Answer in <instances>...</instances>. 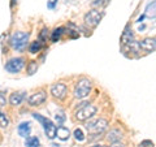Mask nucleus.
<instances>
[{"label": "nucleus", "instance_id": "obj_1", "mask_svg": "<svg viewBox=\"0 0 156 147\" xmlns=\"http://www.w3.org/2000/svg\"><path fill=\"white\" fill-rule=\"evenodd\" d=\"M107 128H108V121H107L105 119H98L95 121L89 122V124L86 125V129H87V131H89V134L95 135V137H98L99 134H103L107 130Z\"/></svg>", "mask_w": 156, "mask_h": 147}, {"label": "nucleus", "instance_id": "obj_2", "mask_svg": "<svg viewBox=\"0 0 156 147\" xmlns=\"http://www.w3.org/2000/svg\"><path fill=\"white\" fill-rule=\"evenodd\" d=\"M33 117L35 120H38L43 125V128H44V133L48 137V139L56 138V129H57V126L53 124V122L50 119H47V117H43V116H41L39 113H33Z\"/></svg>", "mask_w": 156, "mask_h": 147}, {"label": "nucleus", "instance_id": "obj_3", "mask_svg": "<svg viewBox=\"0 0 156 147\" xmlns=\"http://www.w3.org/2000/svg\"><path fill=\"white\" fill-rule=\"evenodd\" d=\"M27 41H29V33L16 31V33H13V35L11 37V46L16 51H22V50H25Z\"/></svg>", "mask_w": 156, "mask_h": 147}, {"label": "nucleus", "instance_id": "obj_4", "mask_svg": "<svg viewBox=\"0 0 156 147\" xmlns=\"http://www.w3.org/2000/svg\"><path fill=\"white\" fill-rule=\"evenodd\" d=\"M91 87H92V85H91L90 80H87V78H81L76 85L74 96L77 98V99H83V98H86L90 94Z\"/></svg>", "mask_w": 156, "mask_h": 147}, {"label": "nucleus", "instance_id": "obj_5", "mask_svg": "<svg viewBox=\"0 0 156 147\" xmlns=\"http://www.w3.org/2000/svg\"><path fill=\"white\" fill-rule=\"evenodd\" d=\"M96 107L92 106V104H89V103H85L83 107H81L80 109L76 112V119L78 121H86L91 119L92 116L96 115Z\"/></svg>", "mask_w": 156, "mask_h": 147}, {"label": "nucleus", "instance_id": "obj_6", "mask_svg": "<svg viewBox=\"0 0 156 147\" xmlns=\"http://www.w3.org/2000/svg\"><path fill=\"white\" fill-rule=\"evenodd\" d=\"M101 17H103V14L98 11V9H91V11H89V12L85 14L83 21H85V23L89 27L94 29V27H96L98 25H99Z\"/></svg>", "mask_w": 156, "mask_h": 147}, {"label": "nucleus", "instance_id": "obj_7", "mask_svg": "<svg viewBox=\"0 0 156 147\" xmlns=\"http://www.w3.org/2000/svg\"><path fill=\"white\" fill-rule=\"evenodd\" d=\"M23 66H25V60L22 57H14L5 64V70L9 73H20L23 69Z\"/></svg>", "mask_w": 156, "mask_h": 147}, {"label": "nucleus", "instance_id": "obj_8", "mask_svg": "<svg viewBox=\"0 0 156 147\" xmlns=\"http://www.w3.org/2000/svg\"><path fill=\"white\" fill-rule=\"evenodd\" d=\"M66 85L64 83H55V85L51 86V94L57 98V99H64L65 95H66Z\"/></svg>", "mask_w": 156, "mask_h": 147}, {"label": "nucleus", "instance_id": "obj_9", "mask_svg": "<svg viewBox=\"0 0 156 147\" xmlns=\"http://www.w3.org/2000/svg\"><path fill=\"white\" fill-rule=\"evenodd\" d=\"M46 98H47V95H46L44 91H38V92H35V94H33V95L29 96L27 102H29V104H30V106L35 107V106L43 104V103L46 102Z\"/></svg>", "mask_w": 156, "mask_h": 147}, {"label": "nucleus", "instance_id": "obj_10", "mask_svg": "<svg viewBox=\"0 0 156 147\" xmlns=\"http://www.w3.org/2000/svg\"><path fill=\"white\" fill-rule=\"evenodd\" d=\"M139 48H142L146 52H154L156 48V41L155 38H146L139 43Z\"/></svg>", "mask_w": 156, "mask_h": 147}, {"label": "nucleus", "instance_id": "obj_11", "mask_svg": "<svg viewBox=\"0 0 156 147\" xmlns=\"http://www.w3.org/2000/svg\"><path fill=\"white\" fill-rule=\"evenodd\" d=\"M23 98H25L23 92H13V94H11V96H9V103H11L12 106H20L22 103Z\"/></svg>", "mask_w": 156, "mask_h": 147}, {"label": "nucleus", "instance_id": "obj_12", "mask_svg": "<svg viewBox=\"0 0 156 147\" xmlns=\"http://www.w3.org/2000/svg\"><path fill=\"white\" fill-rule=\"evenodd\" d=\"M30 131H31L30 122H22V124L18 125V134L21 137H29Z\"/></svg>", "mask_w": 156, "mask_h": 147}, {"label": "nucleus", "instance_id": "obj_13", "mask_svg": "<svg viewBox=\"0 0 156 147\" xmlns=\"http://www.w3.org/2000/svg\"><path fill=\"white\" fill-rule=\"evenodd\" d=\"M70 135V131L68 128H64V126H58V128L56 129V137H58L61 141H66L68 138H69Z\"/></svg>", "mask_w": 156, "mask_h": 147}, {"label": "nucleus", "instance_id": "obj_14", "mask_svg": "<svg viewBox=\"0 0 156 147\" xmlns=\"http://www.w3.org/2000/svg\"><path fill=\"white\" fill-rule=\"evenodd\" d=\"M121 138H122V133H121L119 129H112L108 133V135H107V139H108L109 142H117Z\"/></svg>", "mask_w": 156, "mask_h": 147}, {"label": "nucleus", "instance_id": "obj_15", "mask_svg": "<svg viewBox=\"0 0 156 147\" xmlns=\"http://www.w3.org/2000/svg\"><path fill=\"white\" fill-rule=\"evenodd\" d=\"M26 147H39L41 142L37 137H26V142H25Z\"/></svg>", "mask_w": 156, "mask_h": 147}, {"label": "nucleus", "instance_id": "obj_16", "mask_svg": "<svg viewBox=\"0 0 156 147\" xmlns=\"http://www.w3.org/2000/svg\"><path fill=\"white\" fill-rule=\"evenodd\" d=\"M133 41V34H131V30L129 31V29H126L125 33L122 34V37H121V43L122 45H128Z\"/></svg>", "mask_w": 156, "mask_h": 147}, {"label": "nucleus", "instance_id": "obj_17", "mask_svg": "<svg viewBox=\"0 0 156 147\" xmlns=\"http://www.w3.org/2000/svg\"><path fill=\"white\" fill-rule=\"evenodd\" d=\"M41 48H42V42H39V41H35V42H33L30 47H29V51H30L31 53H37L41 51Z\"/></svg>", "mask_w": 156, "mask_h": 147}, {"label": "nucleus", "instance_id": "obj_18", "mask_svg": "<svg viewBox=\"0 0 156 147\" xmlns=\"http://www.w3.org/2000/svg\"><path fill=\"white\" fill-rule=\"evenodd\" d=\"M37 70H38L37 61H30V63H29V65H27V74L33 76L34 73H37Z\"/></svg>", "mask_w": 156, "mask_h": 147}, {"label": "nucleus", "instance_id": "obj_19", "mask_svg": "<svg viewBox=\"0 0 156 147\" xmlns=\"http://www.w3.org/2000/svg\"><path fill=\"white\" fill-rule=\"evenodd\" d=\"M62 33H64V29H62V27L55 29V30H53V33H52V37H51L52 42H57L58 39H60V37H61V34H62Z\"/></svg>", "mask_w": 156, "mask_h": 147}, {"label": "nucleus", "instance_id": "obj_20", "mask_svg": "<svg viewBox=\"0 0 156 147\" xmlns=\"http://www.w3.org/2000/svg\"><path fill=\"white\" fill-rule=\"evenodd\" d=\"M155 5H156V3L152 2L151 4H148V7H147V11H146V14L150 17H152L155 18Z\"/></svg>", "mask_w": 156, "mask_h": 147}, {"label": "nucleus", "instance_id": "obj_21", "mask_svg": "<svg viewBox=\"0 0 156 147\" xmlns=\"http://www.w3.org/2000/svg\"><path fill=\"white\" fill-rule=\"evenodd\" d=\"M8 125H9V119L4 113L0 112V128H7Z\"/></svg>", "mask_w": 156, "mask_h": 147}, {"label": "nucleus", "instance_id": "obj_22", "mask_svg": "<svg viewBox=\"0 0 156 147\" xmlns=\"http://www.w3.org/2000/svg\"><path fill=\"white\" fill-rule=\"evenodd\" d=\"M74 138L78 141V142H82V141H85V134H83V131H82L81 129H76L74 130Z\"/></svg>", "mask_w": 156, "mask_h": 147}, {"label": "nucleus", "instance_id": "obj_23", "mask_svg": "<svg viewBox=\"0 0 156 147\" xmlns=\"http://www.w3.org/2000/svg\"><path fill=\"white\" fill-rule=\"evenodd\" d=\"M55 119H56V121H57V124H62V122L65 121V115L62 113V112H58V113H56V116H55Z\"/></svg>", "mask_w": 156, "mask_h": 147}, {"label": "nucleus", "instance_id": "obj_24", "mask_svg": "<svg viewBox=\"0 0 156 147\" xmlns=\"http://www.w3.org/2000/svg\"><path fill=\"white\" fill-rule=\"evenodd\" d=\"M139 147H154V143L151 141H143L142 143L139 145Z\"/></svg>", "mask_w": 156, "mask_h": 147}, {"label": "nucleus", "instance_id": "obj_25", "mask_svg": "<svg viewBox=\"0 0 156 147\" xmlns=\"http://www.w3.org/2000/svg\"><path fill=\"white\" fill-rule=\"evenodd\" d=\"M7 104V99H5V95L3 94V92H0V107L5 106Z\"/></svg>", "mask_w": 156, "mask_h": 147}, {"label": "nucleus", "instance_id": "obj_26", "mask_svg": "<svg viewBox=\"0 0 156 147\" xmlns=\"http://www.w3.org/2000/svg\"><path fill=\"white\" fill-rule=\"evenodd\" d=\"M56 4H57V0H48V3H47V7L50 8V9H53L56 7Z\"/></svg>", "mask_w": 156, "mask_h": 147}, {"label": "nucleus", "instance_id": "obj_27", "mask_svg": "<svg viewBox=\"0 0 156 147\" xmlns=\"http://www.w3.org/2000/svg\"><path fill=\"white\" fill-rule=\"evenodd\" d=\"M47 29H43L42 30V33H41V41H46L47 39Z\"/></svg>", "mask_w": 156, "mask_h": 147}, {"label": "nucleus", "instance_id": "obj_28", "mask_svg": "<svg viewBox=\"0 0 156 147\" xmlns=\"http://www.w3.org/2000/svg\"><path fill=\"white\" fill-rule=\"evenodd\" d=\"M109 147H125V145L121 143L120 141H117V142H112V145Z\"/></svg>", "mask_w": 156, "mask_h": 147}, {"label": "nucleus", "instance_id": "obj_29", "mask_svg": "<svg viewBox=\"0 0 156 147\" xmlns=\"http://www.w3.org/2000/svg\"><path fill=\"white\" fill-rule=\"evenodd\" d=\"M92 147H107V146H101V145H99V146H92Z\"/></svg>", "mask_w": 156, "mask_h": 147}]
</instances>
